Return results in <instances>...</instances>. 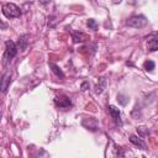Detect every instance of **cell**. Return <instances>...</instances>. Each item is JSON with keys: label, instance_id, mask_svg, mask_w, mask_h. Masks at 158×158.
<instances>
[{"label": "cell", "instance_id": "obj_10", "mask_svg": "<svg viewBox=\"0 0 158 158\" xmlns=\"http://www.w3.org/2000/svg\"><path fill=\"white\" fill-rule=\"evenodd\" d=\"M28 35H22L19 37V41H17V48L21 49V51H25L27 48V44H28Z\"/></svg>", "mask_w": 158, "mask_h": 158}, {"label": "cell", "instance_id": "obj_7", "mask_svg": "<svg viewBox=\"0 0 158 158\" xmlns=\"http://www.w3.org/2000/svg\"><path fill=\"white\" fill-rule=\"evenodd\" d=\"M147 49L149 52L158 51V33H156L152 38L148 40V42H147Z\"/></svg>", "mask_w": 158, "mask_h": 158}, {"label": "cell", "instance_id": "obj_13", "mask_svg": "<svg viewBox=\"0 0 158 158\" xmlns=\"http://www.w3.org/2000/svg\"><path fill=\"white\" fill-rule=\"evenodd\" d=\"M49 67L52 68V72H53L58 78H60V79H63V78H64V73L62 72V69H60L57 64H54V63H52V62H51V63H49Z\"/></svg>", "mask_w": 158, "mask_h": 158}, {"label": "cell", "instance_id": "obj_19", "mask_svg": "<svg viewBox=\"0 0 158 158\" xmlns=\"http://www.w3.org/2000/svg\"><path fill=\"white\" fill-rule=\"evenodd\" d=\"M88 89H89V83H88V81L81 83V85H80V90H81V91H85V90H88Z\"/></svg>", "mask_w": 158, "mask_h": 158}, {"label": "cell", "instance_id": "obj_2", "mask_svg": "<svg viewBox=\"0 0 158 158\" xmlns=\"http://www.w3.org/2000/svg\"><path fill=\"white\" fill-rule=\"evenodd\" d=\"M5 52H4V57H2V63L6 65L9 62H11V59L17 54V46L12 42V41H10V40H7L6 42H5Z\"/></svg>", "mask_w": 158, "mask_h": 158}, {"label": "cell", "instance_id": "obj_1", "mask_svg": "<svg viewBox=\"0 0 158 158\" xmlns=\"http://www.w3.org/2000/svg\"><path fill=\"white\" fill-rule=\"evenodd\" d=\"M125 157V149L116 144L112 139H109L107 147L105 149V158H123Z\"/></svg>", "mask_w": 158, "mask_h": 158}, {"label": "cell", "instance_id": "obj_8", "mask_svg": "<svg viewBox=\"0 0 158 158\" xmlns=\"http://www.w3.org/2000/svg\"><path fill=\"white\" fill-rule=\"evenodd\" d=\"M130 141H131V143H133L135 146L139 147L141 149H147V146H146V143L143 142V139L141 137H138L136 135H131L130 136Z\"/></svg>", "mask_w": 158, "mask_h": 158}, {"label": "cell", "instance_id": "obj_15", "mask_svg": "<svg viewBox=\"0 0 158 158\" xmlns=\"http://www.w3.org/2000/svg\"><path fill=\"white\" fill-rule=\"evenodd\" d=\"M154 65H156L154 62H153V60H149V59L146 60L144 64H143V67H144V69H146L147 72H152V70L154 69Z\"/></svg>", "mask_w": 158, "mask_h": 158}, {"label": "cell", "instance_id": "obj_18", "mask_svg": "<svg viewBox=\"0 0 158 158\" xmlns=\"http://www.w3.org/2000/svg\"><path fill=\"white\" fill-rule=\"evenodd\" d=\"M88 27H89V28H91V30H94V31H96V28H98L96 21H95V20H93V19H89V20H88Z\"/></svg>", "mask_w": 158, "mask_h": 158}, {"label": "cell", "instance_id": "obj_4", "mask_svg": "<svg viewBox=\"0 0 158 158\" xmlns=\"http://www.w3.org/2000/svg\"><path fill=\"white\" fill-rule=\"evenodd\" d=\"M126 25L130 27H133V28H141L147 25V19L143 15H136V16L130 17L126 21Z\"/></svg>", "mask_w": 158, "mask_h": 158}, {"label": "cell", "instance_id": "obj_5", "mask_svg": "<svg viewBox=\"0 0 158 158\" xmlns=\"http://www.w3.org/2000/svg\"><path fill=\"white\" fill-rule=\"evenodd\" d=\"M54 104L59 109H67V107L72 106L70 99L68 96H65V95H58V96H56L54 98Z\"/></svg>", "mask_w": 158, "mask_h": 158}, {"label": "cell", "instance_id": "obj_17", "mask_svg": "<svg viewBox=\"0 0 158 158\" xmlns=\"http://www.w3.org/2000/svg\"><path fill=\"white\" fill-rule=\"evenodd\" d=\"M117 100H118V102H120L121 105H126V104L128 102V99H127L123 94H118V95H117Z\"/></svg>", "mask_w": 158, "mask_h": 158}, {"label": "cell", "instance_id": "obj_11", "mask_svg": "<svg viewBox=\"0 0 158 158\" xmlns=\"http://www.w3.org/2000/svg\"><path fill=\"white\" fill-rule=\"evenodd\" d=\"M105 86H106V79L104 77L99 78V81L96 83V86H95V93L96 94H101L104 91Z\"/></svg>", "mask_w": 158, "mask_h": 158}, {"label": "cell", "instance_id": "obj_9", "mask_svg": "<svg viewBox=\"0 0 158 158\" xmlns=\"http://www.w3.org/2000/svg\"><path fill=\"white\" fill-rule=\"evenodd\" d=\"M10 81H11V79H10V72H6L2 75V79H1V91L4 94L7 91V88L10 85Z\"/></svg>", "mask_w": 158, "mask_h": 158}, {"label": "cell", "instance_id": "obj_16", "mask_svg": "<svg viewBox=\"0 0 158 158\" xmlns=\"http://www.w3.org/2000/svg\"><path fill=\"white\" fill-rule=\"evenodd\" d=\"M137 132H138L139 137H144V136H148V135H149V131H148V128H147V127H144V126H141V127H138V128H137Z\"/></svg>", "mask_w": 158, "mask_h": 158}, {"label": "cell", "instance_id": "obj_3", "mask_svg": "<svg viewBox=\"0 0 158 158\" xmlns=\"http://www.w3.org/2000/svg\"><path fill=\"white\" fill-rule=\"evenodd\" d=\"M2 14L7 19H15L21 15V10L14 2H5V4H2Z\"/></svg>", "mask_w": 158, "mask_h": 158}, {"label": "cell", "instance_id": "obj_14", "mask_svg": "<svg viewBox=\"0 0 158 158\" xmlns=\"http://www.w3.org/2000/svg\"><path fill=\"white\" fill-rule=\"evenodd\" d=\"M86 120L89 121V125H86L85 127H86L88 130H91V131H98V121H96V118L89 117V118H86Z\"/></svg>", "mask_w": 158, "mask_h": 158}, {"label": "cell", "instance_id": "obj_12", "mask_svg": "<svg viewBox=\"0 0 158 158\" xmlns=\"http://www.w3.org/2000/svg\"><path fill=\"white\" fill-rule=\"evenodd\" d=\"M86 40H89L88 35H85V33H83V32H73V41H74L75 43H78V42H84V41H86Z\"/></svg>", "mask_w": 158, "mask_h": 158}, {"label": "cell", "instance_id": "obj_6", "mask_svg": "<svg viewBox=\"0 0 158 158\" xmlns=\"http://www.w3.org/2000/svg\"><path fill=\"white\" fill-rule=\"evenodd\" d=\"M109 112H110V115H111V117L114 118V121L117 123V125H122V122H121V114H120V110L116 107V106H114V105H109Z\"/></svg>", "mask_w": 158, "mask_h": 158}]
</instances>
